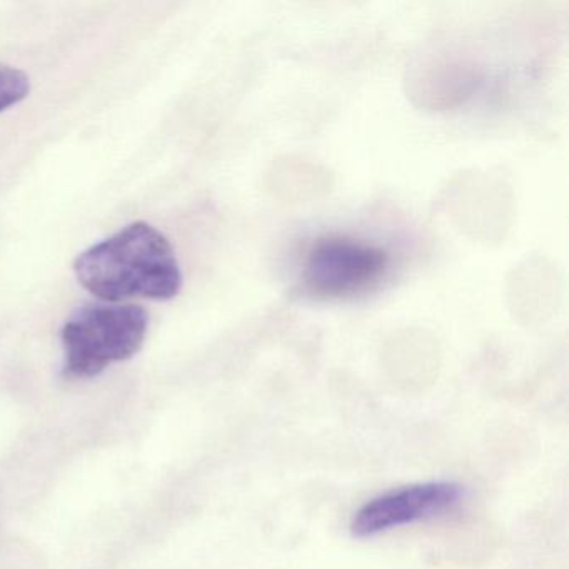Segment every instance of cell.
<instances>
[{"label": "cell", "instance_id": "obj_5", "mask_svg": "<svg viewBox=\"0 0 569 569\" xmlns=\"http://www.w3.org/2000/svg\"><path fill=\"white\" fill-rule=\"evenodd\" d=\"M31 92V81L26 72L12 68V66L0 64V114L21 104L28 99Z\"/></svg>", "mask_w": 569, "mask_h": 569}, {"label": "cell", "instance_id": "obj_2", "mask_svg": "<svg viewBox=\"0 0 569 569\" xmlns=\"http://www.w3.org/2000/svg\"><path fill=\"white\" fill-rule=\"evenodd\" d=\"M149 315L134 305H86L62 326V375L89 379L141 351Z\"/></svg>", "mask_w": 569, "mask_h": 569}, {"label": "cell", "instance_id": "obj_3", "mask_svg": "<svg viewBox=\"0 0 569 569\" xmlns=\"http://www.w3.org/2000/svg\"><path fill=\"white\" fill-rule=\"evenodd\" d=\"M389 261L381 246L349 236H328L309 248L302 284L315 298H355L382 281Z\"/></svg>", "mask_w": 569, "mask_h": 569}, {"label": "cell", "instance_id": "obj_1", "mask_svg": "<svg viewBox=\"0 0 569 569\" xmlns=\"http://www.w3.org/2000/svg\"><path fill=\"white\" fill-rule=\"evenodd\" d=\"M82 288L101 301H169L182 289L174 248L148 222H132L111 238L86 249L74 261Z\"/></svg>", "mask_w": 569, "mask_h": 569}, {"label": "cell", "instance_id": "obj_4", "mask_svg": "<svg viewBox=\"0 0 569 569\" xmlns=\"http://www.w3.org/2000/svg\"><path fill=\"white\" fill-rule=\"evenodd\" d=\"M465 489L452 481L402 486L369 499L352 515L349 531L355 538H376L382 532L438 518L461 502Z\"/></svg>", "mask_w": 569, "mask_h": 569}]
</instances>
